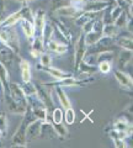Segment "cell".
<instances>
[{"instance_id": "obj_5", "label": "cell", "mask_w": 133, "mask_h": 148, "mask_svg": "<svg viewBox=\"0 0 133 148\" xmlns=\"http://www.w3.org/2000/svg\"><path fill=\"white\" fill-rule=\"evenodd\" d=\"M41 123L42 121L40 120H33L32 122H30L26 127V142L27 141H33L37 140L40 137V130H41Z\"/></svg>"}, {"instance_id": "obj_43", "label": "cell", "mask_w": 133, "mask_h": 148, "mask_svg": "<svg viewBox=\"0 0 133 148\" xmlns=\"http://www.w3.org/2000/svg\"><path fill=\"white\" fill-rule=\"evenodd\" d=\"M12 1H16V3H20V4H27V3H30V1H32V0H12Z\"/></svg>"}, {"instance_id": "obj_41", "label": "cell", "mask_w": 133, "mask_h": 148, "mask_svg": "<svg viewBox=\"0 0 133 148\" xmlns=\"http://www.w3.org/2000/svg\"><path fill=\"white\" fill-rule=\"evenodd\" d=\"M31 54H32V57L33 58H38L41 53L38 52V51H36V49H31Z\"/></svg>"}, {"instance_id": "obj_34", "label": "cell", "mask_w": 133, "mask_h": 148, "mask_svg": "<svg viewBox=\"0 0 133 148\" xmlns=\"http://www.w3.org/2000/svg\"><path fill=\"white\" fill-rule=\"evenodd\" d=\"M98 69H99L100 73H102V74H108L110 72L112 71V62H107V61L99 62V63H98Z\"/></svg>"}, {"instance_id": "obj_4", "label": "cell", "mask_w": 133, "mask_h": 148, "mask_svg": "<svg viewBox=\"0 0 133 148\" xmlns=\"http://www.w3.org/2000/svg\"><path fill=\"white\" fill-rule=\"evenodd\" d=\"M9 91H10V96L16 101V103H19L20 105L27 108V104H29L27 103V98L24 94V91H22L20 84H16V83L9 84Z\"/></svg>"}, {"instance_id": "obj_26", "label": "cell", "mask_w": 133, "mask_h": 148, "mask_svg": "<svg viewBox=\"0 0 133 148\" xmlns=\"http://www.w3.org/2000/svg\"><path fill=\"white\" fill-rule=\"evenodd\" d=\"M116 43L122 47L123 49H128V51H132V37H128L127 36H117V40H116Z\"/></svg>"}, {"instance_id": "obj_7", "label": "cell", "mask_w": 133, "mask_h": 148, "mask_svg": "<svg viewBox=\"0 0 133 148\" xmlns=\"http://www.w3.org/2000/svg\"><path fill=\"white\" fill-rule=\"evenodd\" d=\"M88 49V46L85 43V40H84V34H81L80 37L78 38V42H76V49H75V58H74V66L75 69L79 66V63L83 61V57Z\"/></svg>"}, {"instance_id": "obj_42", "label": "cell", "mask_w": 133, "mask_h": 148, "mask_svg": "<svg viewBox=\"0 0 133 148\" xmlns=\"http://www.w3.org/2000/svg\"><path fill=\"white\" fill-rule=\"evenodd\" d=\"M116 1H117V5L121 6V8H123L125 5H127V3L125 1V0H116Z\"/></svg>"}, {"instance_id": "obj_14", "label": "cell", "mask_w": 133, "mask_h": 148, "mask_svg": "<svg viewBox=\"0 0 133 148\" xmlns=\"http://www.w3.org/2000/svg\"><path fill=\"white\" fill-rule=\"evenodd\" d=\"M22 18V12H21V9L17 10L15 12L10 14L9 16L4 17L1 21H0V27H11V26H15L17 22Z\"/></svg>"}, {"instance_id": "obj_2", "label": "cell", "mask_w": 133, "mask_h": 148, "mask_svg": "<svg viewBox=\"0 0 133 148\" xmlns=\"http://www.w3.org/2000/svg\"><path fill=\"white\" fill-rule=\"evenodd\" d=\"M24 115H25V117H24V120H22L20 128L17 130V132L12 137V141H11L12 146L26 147V127H27V125H29L30 122H32L33 120H36V117H35V115L32 117H29V114H26V112Z\"/></svg>"}, {"instance_id": "obj_28", "label": "cell", "mask_w": 133, "mask_h": 148, "mask_svg": "<svg viewBox=\"0 0 133 148\" xmlns=\"http://www.w3.org/2000/svg\"><path fill=\"white\" fill-rule=\"evenodd\" d=\"M53 126V130L56 131L57 136L58 137H68L69 135V132H68V128L65 127V125H63L62 122H58V123H52Z\"/></svg>"}, {"instance_id": "obj_16", "label": "cell", "mask_w": 133, "mask_h": 148, "mask_svg": "<svg viewBox=\"0 0 133 148\" xmlns=\"http://www.w3.org/2000/svg\"><path fill=\"white\" fill-rule=\"evenodd\" d=\"M40 137H44V138H49V140H52V138H57V133L56 131L53 130V126L51 122L47 121H43L41 123V130H40Z\"/></svg>"}, {"instance_id": "obj_36", "label": "cell", "mask_w": 133, "mask_h": 148, "mask_svg": "<svg viewBox=\"0 0 133 148\" xmlns=\"http://www.w3.org/2000/svg\"><path fill=\"white\" fill-rule=\"evenodd\" d=\"M52 117H53V122L54 123L62 122L63 121V111H62V109H59V108L54 109L53 114H52Z\"/></svg>"}, {"instance_id": "obj_9", "label": "cell", "mask_w": 133, "mask_h": 148, "mask_svg": "<svg viewBox=\"0 0 133 148\" xmlns=\"http://www.w3.org/2000/svg\"><path fill=\"white\" fill-rule=\"evenodd\" d=\"M41 71H43L46 73H48L51 77H53L54 79L59 80H63V79H67V78H70L73 77V73H68V72H63L62 69H58V68H54L52 66L49 67H43L41 68Z\"/></svg>"}, {"instance_id": "obj_40", "label": "cell", "mask_w": 133, "mask_h": 148, "mask_svg": "<svg viewBox=\"0 0 133 148\" xmlns=\"http://www.w3.org/2000/svg\"><path fill=\"white\" fill-rule=\"evenodd\" d=\"M115 142V146L116 147H127L125 140H113Z\"/></svg>"}, {"instance_id": "obj_37", "label": "cell", "mask_w": 133, "mask_h": 148, "mask_svg": "<svg viewBox=\"0 0 133 148\" xmlns=\"http://www.w3.org/2000/svg\"><path fill=\"white\" fill-rule=\"evenodd\" d=\"M69 4V0H52V6H53V10L56 9L64 6V5H68Z\"/></svg>"}, {"instance_id": "obj_29", "label": "cell", "mask_w": 133, "mask_h": 148, "mask_svg": "<svg viewBox=\"0 0 133 148\" xmlns=\"http://www.w3.org/2000/svg\"><path fill=\"white\" fill-rule=\"evenodd\" d=\"M52 36H53V26H52V24H47V22H46L43 31H42V40H43L44 45L52 38Z\"/></svg>"}, {"instance_id": "obj_25", "label": "cell", "mask_w": 133, "mask_h": 148, "mask_svg": "<svg viewBox=\"0 0 133 148\" xmlns=\"http://www.w3.org/2000/svg\"><path fill=\"white\" fill-rule=\"evenodd\" d=\"M76 71H79L80 74H84V75H93V74L98 71V68H96L95 66H93V64H86L84 62H80L79 66H78Z\"/></svg>"}, {"instance_id": "obj_24", "label": "cell", "mask_w": 133, "mask_h": 148, "mask_svg": "<svg viewBox=\"0 0 133 148\" xmlns=\"http://www.w3.org/2000/svg\"><path fill=\"white\" fill-rule=\"evenodd\" d=\"M0 83H1L5 92L9 91V72L1 62H0Z\"/></svg>"}, {"instance_id": "obj_39", "label": "cell", "mask_w": 133, "mask_h": 148, "mask_svg": "<svg viewBox=\"0 0 133 148\" xmlns=\"http://www.w3.org/2000/svg\"><path fill=\"white\" fill-rule=\"evenodd\" d=\"M4 11H5V4L4 0H0V21L4 18Z\"/></svg>"}, {"instance_id": "obj_27", "label": "cell", "mask_w": 133, "mask_h": 148, "mask_svg": "<svg viewBox=\"0 0 133 148\" xmlns=\"http://www.w3.org/2000/svg\"><path fill=\"white\" fill-rule=\"evenodd\" d=\"M20 86H21L22 91H24V94L26 95V98L27 96H31V95H36V92H37V88H36V85L31 80L27 83H22V85H20Z\"/></svg>"}, {"instance_id": "obj_32", "label": "cell", "mask_w": 133, "mask_h": 148, "mask_svg": "<svg viewBox=\"0 0 133 148\" xmlns=\"http://www.w3.org/2000/svg\"><path fill=\"white\" fill-rule=\"evenodd\" d=\"M63 119L65 120L67 125H73L75 121V111L72 108L65 109V112H63Z\"/></svg>"}, {"instance_id": "obj_33", "label": "cell", "mask_w": 133, "mask_h": 148, "mask_svg": "<svg viewBox=\"0 0 133 148\" xmlns=\"http://www.w3.org/2000/svg\"><path fill=\"white\" fill-rule=\"evenodd\" d=\"M32 49H36V51H38L40 53H42L44 52V49H46V46H44V42H43V40L41 38V37H35L33 40H32Z\"/></svg>"}, {"instance_id": "obj_11", "label": "cell", "mask_w": 133, "mask_h": 148, "mask_svg": "<svg viewBox=\"0 0 133 148\" xmlns=\"http://www.w3.org/2000/svg\"><path fill=\"white\" fill-rule=\"evenodd\" d=\"M44 46H46V48H47L49 52L56 53L58 56H63V54H65L68 52V46L67 45L59 43V42H57V41H54L53 38L49 40Z\"/></svg>"}, {"instance_id": "obj_23", "label": "cell", "mask_w": 133, "mask_h": 148, "mask_svg": "<svg viewBox=\"0 0 133 148\" xmlns=\"http://www.w3.org/2000/svg\"><path fill=\"white\" fill-rule=\"evenodd\" d=\"M120 35V29H117L115 24H105L102 27V36H107L111 37V38H115Z\"/></svg>"}, {"instance_id": "obj_31", "label": "cell", "mask_w": 133, "mask_h": 148, "mask_svg": "<svg viewBox=\"0 0 133 148\" xmlns=\"http://www.w3.org/2000/svg\"><path fill=\"white\" fill-rule=\"evenodd\" d=\"M40 66H41V68L52 66V56H51V53L42 52L40 54ZM40 71H41V69H40Z\"/></svg>"}, {"instance_id": "obj_20", "label": "cell", "mask_w": 133, "mask_h": 148, "mask_svg": "<svg viewBox=\"0 0 133 148\" xmlns=\"http://www.w3.org/2000/svg\"><path fill=\"white\" fill-rule=\"evenodd\" d=\"M100 12H91V11H84V12H80L79 15H78L76 17V20H75V24L81 27L83 25H85L88 21L90 20H94V18L96 17V15Z\"/></svg>"}, {"instance_id": "obj_22", "label": "cell", "mask_w": 133, "mask_h": 148, "mask_svg": "<svg viewBox=\"0 0 133 148\" xmlns=\"http://www.w3.org/2000/svg\"><path fill=\"white\" fill-rule=\"evenodd\" d=\"M101 36H102V32H99V31H95V30H91L90 32L84 34V40H85L86 46L90 47V46L95 45L100 38H101Z\"/></svg>"}, {"instance_id": "obj_17", "label": "cell", "mask_w": 133, "mask_h": 148, "mask_svg": "<svg viewBox=\"0 0 133 148\" xmlns=\"http://www.w3.org/2000/svg\"><path fill=\"white\" fill-rule=\"evenodd\" d=\"M54 91H56V94H57L58 103L63 106L64 110L68 109V108H72V106H70V100H69V98H68L65 90L63 89V86L57 85L56 88H54Z\"/></svg>"}, {"instance_id": "obj_13", "label": "cell", "mask_w": 133, "mask_h": 148, "mask_svg": "<svg viewBox=\"0 0 133 148\" xmlns=\"http://www.w3.org/2000/svg\"><path fill=\"white\" fill-rule=\"evenodd\" d=\"M54 11H56L57 15L61 16V17H75V16H78V15H79V14L81 12L80 10H78L76 8L72 6L70 4L58 8V9H56Z\"/></svg>"}, {"instance_id": "obj_38", "label": "cell", "mask_w": 133, "mask_h": 148, "mask_svg": "<svg viewBox=\"0 0 133 148\" xmlns=\"http://www.w3.org/2000/svg\"><path fill=\"white\" fill-rule=\"evenodd\" d=\"M94 21H95V18H94V20L88 21L85 25H83V26H81L83 34H86V32H90L91 30H93V27H94Z\"/></svg>"}, {"instance_id": "obj_3", "label": "cell", "mask_w": 133, "mask_h": 148, "mask_svg": "<svg viewBox=\"0 0 133 148\" xmlns=\"http://www.w3.org/2000/svg\"><path fill=\"white\" fill-rule=\"evenodd\" d=\"M32 21H33L32 24H33L35 27V37H41L42 38V31L46 25V11L43 9H40V10L36 11Z\"/></svg>"}, {"instance_id": "obj_21", "label": "cell", "mask_w": 133, "mask_h": 148, "mask_svg": "<svg viewBox=\"0 0 133 148\" xmlns=\"http://www.w3.org/2000/svg\"><path fill=\"white\" fill-rule=\"evenodd\" d=\"M113 128L115 130H120V131H126L128 135H132V126L131 122L127 121L125 117H120L117 119L113 123Z\"/></svg>"}, {"instance_id": "obj_8", "label": "cell", "mask_w": 133, "mask_h": 148, "mask_svg": "<svg viewBox=\"0 0 133 148\" xmlns=\"http://www.w3.org/2000/svg\"><path fill=\"white\" fill-rule=\"evenodd\" d=\"M113 75L116 78L117 83L120 84L122 88H126V89H132V84H133V80H132V77L130 74L125 73L121 69H116V71H113Z\"/></svg>"}, {"instance_id": "obj_19", "label": "cell", "mask_w": 133, "mask_h": 148, "mask_svg": "<svg viewBox=\"0 0 133 148\" xmlns=\"http://www.w3.org/2000/svg\"><path fill=\"white\" fill-rule=\"evenodd\" d=\"M20 69H21V79L22 83H27L31 80V64L26 59H21L20 61Z\"/></svg>"}, {"instance_id": "obj_30", "label": "cell", "mask_w": 133, "mask_h": 148, "mask_svg": "<svg viewBox=\"0 0 133 148\" xmlns=\"http://www.w3.org/2000/svg\"><path fill=\"white\" fill-rule=\"evenodd\" d=\"M113 24L117 29H125V27H127V12L123 10L116 20L113 21Z\"/></svg>"}, {"instance_id": "obj_44", "label": "cell", "mask_w": 133, "mask_h": 148, "mask_svg": "<svg viewBox=\"0 0 133 148\" xmlns=\"http://www.w3.org/2000/svg\"><path fill=\"white\" fill-rule=\"evenodd\" d=\"M3 136H4V133H3V132H1V131H0V138H1V137H3Z\"/></svg>"}, {"instance_id": "obj_12", "label": "cell", "mask_w": 133, "mask_h": 148, "mask_svg": "<svg viewBox=\"0 0 133 148\" xmlns=\"http://www.w3.org/2000/svg\"><path fill=\"white\" fill-rule=\"evenodd\" d=\"M5 100H6V104H8L9 112H11L12 115H24L26 111H27V108L20 105L19 103H16V101L14 100L10 95H6L5 96Z\"/></svg>"}, {"instance_id": "obj_15", "label": "cell", "mask_w": 133, "mask_h": 148, "mask_svg": "<svg viewBox=\"0 0 133 148\" xmlns=\"http://www.w3.org/2000/svg\"><path fill=\"white\" fill-rule=\"evenodd\" d=\"M20 25H21V30L24 32V35L26 36V38L29 41H32L35 38V27L32 21L27 20V18H21L19 21Z\"/></svg>"}, {"instance_id": "obj_6", "label": "cell", "mask_w": 133, "mask_h": 148, "mask_svg": "<svg viewBox=\"0 0 133 148\" xmlns=\"http://www.w3.org/2000/svg\"><path fill=\"white\" fill-rule=\"evenodd\" d=\"M110 5V3L105 1V0H89L85 4L83 11H91V12H101L104 10H106L107 6Z\"/></svg>"}, {"instance_id": "obj_10", "label": "cell", "mask_w": 133, "mask_h": 148, "mask_svg": "<svg viewBox=\"0 0 133 148\" xmlns=\"http://www.w3.org/2000/svg\"><path fill=\"white\" fill-rule=\"evenodd\" d=\"M15 54L16 53L12 49H10L1 43V47H0V62L4 66H12V62L15 59Z\"/></svg>"}, {"instance_id": "obj_35", "label": "cell", "mask_w": 133, "mask_h": 148, "mask_svg": "<svg viewBox=\"0 0 133 148\" xmlns=\"http://www.w3.org/2000/svg\"><path fill=\"white\" fill-rule=\"evenodd\" d=\"M9 128V125H8V117L4 112H0V131L3 133H6Z\"/></svg>"}, {"instance_id": "obj_18", "label": "cell", "mask_w": 133, "mask_h": 148, "mask_svg": "<svg viewBox=\"0 0 133 148\" xmlns=\"http://www.w3.org/2000/svg\"><path fill=\"white\" fill-rule=\"evenodd\" d=\"M131 61H132V51L122 49L120 56H118V59H117L118 67H120L121 71H123V69L131 63Z\"/></svg>"}, {"instance_id": "obj_1", "label": "cell", "mask_w": 133, "mask_h": 148, "mask_svg": "<svg viewBox=\"0 0 133 148\" xmlns=\"http://www.w3.org/2000/svg\"><path fill=\"white\" fill-rule=\"evenodd\" d=\"M0 43L6 46L10 49H12L15 53L19 52L20 48V38L17 31L11 27H0Z\"/></svg>"}]
</instances>
